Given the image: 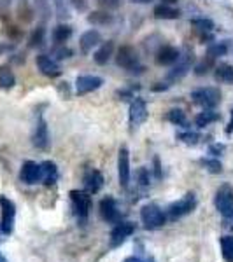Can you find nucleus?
<instances>
[{"label":"nucleus","mask_w":233,"mask_h":262,"mask_svg":"<svg viewBox=\"0 0 233 262\" xmlns=\"http://www.w3.org/2000/svg\"><path fill=\"white\" fill-rule=\"evenodd\" d=\"M141 221L146 229H158V227L165 226L167 222V215L163 213V210L158 205H144L141 210Z\"/></svg>","instance_id":"f257e3e1"},{"label":"nucleus","mask_w":233,"mask_h":262,"mask_svg":"<svg viewBox=\"0 0 233 262\" xmlns=\"http://www.w3.org/2000/svg\"><path fill=\"white\" fill-rule=\"evenodd\" d=\"M214 205L224 219H233V187L228 184L221 185L214 196Z\"/></svg>","instance_id":"f03ea898"},{"label":"nucleus","mask_w":233,"mask_h":262,"mask_svg":"<svg viewBox=\"0 0 233 262\" xmlns=\"http://www.w3.org/2000/svg\"><path fill=\"white\" fill-rule=\"evenodd\" d=\"M70 201L74 213L77 217L79 222H86L88 215H90V206H91V198L90 192L84 191H70Z\"/></svg>","instance_id":"7ed1b4c3"},{"label":"nucleus","mask_w":233,"mask_h":262,"mask_svg":"<svg viewBox=\"0 0 233 262\" xmlns=\"http://www.w3.org/2000/svg\"><path fill=\"white\" fill-rule=\"evenodd\" d=\"M191 98L203 108H214L221 101V91L218 88H198L191 93Z\"/></svg>","instance_id":"20e7f679"},{"label":"nucleus","mask_w":233,"mask_h":262,"mask_svg":"<svg viewBox=\"0 0 233 262\" xmlns=\"http://www.w3.org/2000/svg\"><path fill=\"white\" fill-rule=\"evenodd\" d=\"M195 208H197V198H195L193 192H189V194H186L184 198H181L179 201L172 203L167 210V215L170 221H177V219L191 213Z\"/></svg>","instance_id":"39448f33"},{"label":"nucleus","mask_w":233,"mask_h":262,"mask_svg":"<svg viewBox=\"0 0 233 262\" xmlns=\"http://www.w3.org/2000/svg\"><path fill=\"white\" fill-rule=\"evenodd\" d=\"M0 208H2V219H0V231L4 234H11L14 229V219H16V206L14 203L7 198L0 196Z\"/></svg>","instance_id":"423d86ee"},{"label":"nucleus","mask_w":233,"mask_h":262,"mask_svg":"<svg viewBox=\"0 0 233 262\" xmlns=\"http://www.w3.org/2000/svg\"><path fill=\"white\" fill-rule=\"evenodd\" d=\"M116 63L121 69H125L128 72H135L137 69H141V65H139V54L132 46H121V48L118 49Z\"/></svg>","instance_id":"0eeeda50"},{"label":"nucleus","mask_w":233,"mask_h":262,"mask_svg":"<svg viewBox=\"0 0 233 262\" xmlns=\"http://www.w3.org/2000/svg\"><path fill=\"white\" fill-rule=\"evenodd\" d=\"M191 63H193V53H191V51H184V53H181L179 60L173 63L176 67L168 72L167 79L170 82H176V81H179V79H183L184 75L191 70Z\"/></svg>","instance_id":"6e6552de"},{"label":"nucleus","mask_w":233,"mask_h":262,"mask_svg":"<svg viewBox=\"0 0 233 262\" xmlns=\"http://www.w3.org/2000/svg\"><path fill=\"white\" fill-rule=\"evenodd\" d=\"M128 119H130V126H132V129L139 128L142 122H146V119H147V105H146V101H144L142 98H135L132 103H130Z\"/></svg>","instance_id":"1a4fd4ad"},{"label":"nucleus","mask_w":233,"mask_h":262,"mask_svg":"<svg viewBox=\"0 0 233 262\" xmlns=\"http://www.w3.org/2000/svg\"><path fill=\"white\" fill-rule=\"evenodd\" d=\"M118 175H120V185L123 189H128L130 185V154L126 147H121L118 154Z\"/></svg>","instance_id":"9d476101"},{"label":"nucleus","mask_w":233,"mask_h":262,"mask_svg":"<svg viewBox=\"0 0 233 262\" xmlns=\"http://www.w3.org/2000/svg\"><path fill=\"white\" fill-rule=\"evenodd\" d=\"M135 227L132 222H118L116 226H114V229L111 231V247L116 248L120 247L126 242V239L130 238V236L133 234Z\"/></svg>","instance_id":"9b49d317"},{"label":"nucleus","mask_w":233,"mask_h":262,"mask_svg":"<svg viewBox=\"0 0 233 262\" xmlns=\"http://www.w3.org/2000/svg\"><path fill=\"white\" fill-rule=\"evenodd\" d=\"M20 179L23 184H28V185H33V184H39V182H42L41 164H37L33 161H25L23 166H21V171H20Z\"/></svg>","instance_id":"f8f14e48"},{"label":"nucleus","mask_w":233,"mask_h":262,"mask_svg":"<svg viewBox=\"0 0 233 262\" xmlns=\"http://www.w3.org/2000/svg\"><path fill=\"white\" fill-rule=\"evenodd\" d=\"M104 79L96 77V75H79L75 81V93L77 95H88L91 91H96L102 88Z\"/></svg>","instance_id":"ddd939ff"},{"label":"nucleus","mask_w":233,"mask_h":262,"mask_svg":"<svg viewBox=\"0 0 233 262\" xmlns=\"http://www.w3.org/2000/svg\"><path fill=\"white\" fill-rule=\"evenodd\" d=\"M100 215L105 222H112V224H118L121 221V213L118 210V205L114 201V198L107 196L100 201Z\"/></svg>","instance_id":"4468645a"},{"label":"nucleus","mask_w":233,"mask_h":262,"mask_svg":"<svg viewBox=\"0 0 233 262\" xmlns=\"http://www.w3.org/2000/svg\"><path fill=\"white\" fill-rule=\"evenodd\" d=\"M37 69L41 70V74H44L46 77H58L62 74V69L58 67V63L53 60L48 54H39L35 58Z\"/></svg>","instance_id":"2eb2a0df"},{"label":"nucleus","mask_w":233,"mask_h":262,"mask_svg":"<svg viewBox=\"0 0 233 262\" xmlns=\"http://www.w3.org/2000/svg\"><path fill=\"white\" fill-rule=\"evenodd\" d=\"M179 56H181V51L177 48H173V46H162V48L156 51L154 60L160 67H168L179 60Z\"/></svg>","instance_id":"dca6fc26"},{"label":"nucleus","mask_w":233,"mask_h":262,"mask_svg":"<svg viewBox=\"0 0 233 262\" xmlns=\"http://www.w3.org/2000/svg\"><path fill=\"white\" fill-rule=\"evenodd\" d=\"M83 184H84L86 192L95 194L104 187V177H102V173L99 170H93V168H90V170H86V173H84Z\"/></svg>","instance_id":"f3484780"},{"label":"nucleus","mask_w":233,"mask_h":262,"mask_svg":"<svg viewBox=\"0 0 233 262\" xmlns=\"http://www.w3.org/2000/svg\"><path fill=\"white\" fill-rule=\"evenodd\" d=\"M32 142L37 149H48L49 145V131H48V124H46L44 119H39L37 121V126L33 129V135H32Z\"/></svg>","instance_id":"a211bd4d"},{"label":"nucleus","mask_w":233,"mask_h":262,"mask_svg":"<svg viewBox=\"0 0 233 262\" xmlns=\"http://www.w3.org/2000/svg\"><path fill=\"white\" fill-rule=\"evenodd\" d=\"M100 42H102L100 32L88 30V32H84L81 35V39H79V48H81V51L84 54H88L90 51H93V48H96Z\"/></svg>","instance_id":"6ab92c4d"},{"label":"nucleus","mask_w":233,"mask_h":262,"mask_svg":"<svg viewBox=\"0 0 233 262\" xmlns=\"http://www.w3.org/2000/svg\"><path fill=\"white\" fill-rule=\"evenodd\" d=\"M112 53H114V42L107 40L95 51V54H93V60H95L96 65H107V61L111 60Z\"/></svg>","instance_id":"aec40b11"},{"label":"nucleus","mask_w":233,"mask_h":262,"mask_svg":"<svg viewBox=\"0 0 233 262\" xmlns=\"http://www.w3.org/2000/svg\"><path fill=\"white\" fill-rule=\"evenodd\" d=\"M214 77L221 84H233V65L230 63H221L214 69Z\"/></svg>","instance_id":"412c9836"},{"label":"nucleus","mask_w":233,"mask_h":262,"mask_svg":"<svg viewBox=\"0 0 233 262\" xmlns=\"http://www.w3.org/2000/svg\"><path fill=\"white\" fill-rule=\"evenodd\" d=\"M41 170H42V182H44L46 185H51V184L56 182L58 168L53 161H44L41 164Z\"/></svg>","instance_id":"4be33fe9"},{"label":"nucleus","mask_w":233,"mask_h":262,"mask_svg":"<svg viewBox=\"0 0 233 262\" xmlns=\"http://www.w3.org/2000/svg\"><path fill=\"white\" fill-rule=\"evenodd\" d=\"M179 16H181L179 9L167 6V4H160V6L154 7V18L158 19H177Z\"/></svg>","instance_id":"5701e85b"},{"label":"nucleus","mask_w":233,"mask_h":262,"mask_svg":"<svg viewBox=\"0 0 233 262\" xmlns=\"http://www.w3.org/2000/svg\"><path fill=\"white\" fill-rule=\"evenodd\" d=\"M218 119H219L218 112H214L212 108H205V111L200 112L197 117H195V124H197L198 128H205V126L212 124V122H216Z\"/></svg>","instance_id":"b1692460"},{"label":"nucleus","mask_w":233,"mask_h":262,"mask_svg":"<svg viewBox=\"0 0 233 262\" xmlns=\"http://www.w3.org/2000/svg\"><path fill=\"white\" fill-rule=\"evenodd\" d=\"M53 40L56 42V44H65L67 40L72 37V28L69 25H58L56 28L53 30Z\"/></svg>","instance_id":"393cba45"},{"label":"nucleus","mask_w":233,"mask_h":262,"mask_svg":"<svg viewBox=\"0 0 233 262\" xmlns=\"http://www.w3.org/2000/svg\"><path fill=\"white\" fill-rule=\"evenodd\" d=\"M14 84H16V77L12 74V70L7 65H2L0 67V86L4 90H11Z\"/></svg>","instance_id":"a878e982"},{"label":"nucleus","mask_w":233,"mask_h":262,"mask_svg":"<svg viewBox=\"0 0 233 262\" xmlns=\"http://www.w3.org/2000/svg\"><path fill=\"white\" fill-rule=\"evenodd\" d=\"M88 21L91 25H107L112 21V16L107 11H95L91 14H88Z\"/></svg>","instance_id":"bb28decb"},{"label":"nucleus","mask_w":233,"mask_h":262,"mask_svg":"<svg viewBox=\"0 0 233 262\" xmlns=\"http://www.w3.org/2000/svg\"><path fill=\"white\" fill-rule=\"evenodd\" d=\"M221 252L226 262H233V236H223L221 238Z\"/></svg>","instance_id":"cd10ccee"},{"label":"nucleus","mask_w":233,"mask_h":262,"mask_svg":"<svg viewBox=\"0 0 233 262\" xmlns=\"http://www.w3.org/2000/svg\"><path fill=\"white\" fill-rule=\"evenodd\" d=\"M226 53H228V48L224 42H216V44L209 46V49H207V56L212 58V60H216V58H219V56H224Z\"/></svg>","instance_id":"c85d7f7f"},{"label":"nucleus","mask_w":233,"mask_h":262,"mask_svg":"<svg viewBox=\"0 0 233 262\" xmlns=\"http://www.w3.org/2000/svg\"><path fill=\"white\" fill-rule=\"evenodd\" d=\"M191 27L202 32H210L214 28V21L209 18H193L191 19Z\"/></svg>","instance_id":"c756f323"},{"label":"nucleus","mask_w":233,"mask_h":262,"mask_svg":"<svg viewBox=\"0 0 233 262\" xmlns=\"http://www.w3.org/2000/svg\"><path fill=\"white\" fill-rule=\"evenodd\" d=\"M168 121L172 124H177V126H186L188 124V119H186V114L181 111V108H172L168 112Z\"/></svg>","instance_id":"7c9ffc66"},{"label":"nucleus","mask_w":233,"mask_h":262,"mask_svg":"<svg viewBox=\"0 0 233 262\" xmlns=\"http://www.w3.org/2000/svg\"><path fill=\"white\" fill-rule=\"evenodd\" d=\"M42 42H44V28L39 27L37 30L32 32L30 39H28V46L30 48H37V46H42Z\"/></svg>","instance_id":"2f4dec72"},{"label":"nucleus","mask_w":233,"mask_h":262,"mask_svg":"<svg viewBox=\"0 0 233 262\" xmlns=\"http://www.w3.org/2000/svg\"><path fill=\"white\" fill-rule=\"evenodd\" d=\"M179 140L188 143V145H197L198 140H200V135L198 133H191V131H186V133L179 135Z\"/></svg>","instance_id":"473e14b6"},{"label":"nucleus","mask_w":233,"mask_h":262,"mask_svg":"<svg viewBox=\"0 0 233 262\" xmlns=\"http://www.w3.org/2000/svg\"><path fill=\"white\" fill-rule=\"evenodd\" d=\"M202 164H203V166H205L210 173H221V170H223L221 163H219L218 159H202Z\"/></svg>","instance_id":"72a5a7b5"},{"label":"nucleus","mask_w":233,"mask_h":262,"mask_svg":"<svg viewBox=\"0 0 233 262\" xmlns=\"http://www.w3.org/2000/svg\"><path fill=\"white\" fill-rule=\"evenodd\" d=\"M96 4L102 7L104 11H114L121 6V0H96Z\"/></svg>","instance_id":"f704fd0d"},{"label":"nucleus","mask_w":233,"mask_h":262,"mask_svg":"<svg viewBox=\"0 0 233 262\" xmlns=\"http://www.w3.org/2000/svg\"><path fill=\"white\" fill-rule=\"evenodd\" d=\"M72 56V51L69 48H56L53 49V60H65Z\"/></svg>","instance_id":"c9c22d12"},{"label":"nucleus","mask_w":233,"mask_h":262,"mask_svg":"<svg viewBox=\"0 0 233 262\" xmlns=\"http://www.w3.org/2000/svg\"><path fill=\"white\" fill-rule=\"evenodd\" d=\"M135 175H137V180L142 187H147V185H149V171H147L146 168H139Z\"/></svg>","instance_id":"e433bc0d"},{"label":"nucleus","mask_w":233,"mask_h":262,"mask_svg":"<svg viewBox=\"0 0 233 262\" xmlns=\"http://www.w3.org/2000/svg\"><path fill=\"white\" fill-rule=\"evenodd\" d=\"M212 61H214L212 58H209L207 61H202L200 65H198L197 69H195V74H197V75H205L207 72H209L210 67H212Z\"/></svg>","instance_id":"4c0bfd02"},{"label":"nucleus","mask_w":233,"mask_h":262,"mask_svg":"<svg viewBox=\"0 0 233 262\" xmlns=\"http://www.w3.org/2000/svg\"><path fill=\"white\" fill-rule=\"evenodd\" d=\"M35 6H37V12H42V18H48L49 14V7H48V2L46 0H35Z\"/></svg>","instance_id":"58836bf2"},{"label":"nucleus","mask_w":233,"mask_h":262,"mask_svg":"<svg viewBox=\"0 0 233 262\" xmlns=\"http://www.w3.org/2000/svg\"><path fill=\"white\" fill-rule=\"evenodd\" d=\"M69 2H70V6H74V9H77V11H86V7H88L86 0H69Z\"/></svg>","instance_id":"ea45409f"},{"label":"nucleus","mask_w":233,"mask_h":262,"mask_svg":"<svg viewBox=\"0 0 233 262\" xmlns=\"http://www.w3.org/2000/svg\"><path fill=\"white\" fill-rule=\"evenodd\" d=\"M223 150H224V147L219 145V143H216V145H210V149H209L210 154H214V156H219Z\"/></svg>","instance_id":"a19ab883"},{"label":"nucleus","mask_w":233,"mask_h":262,"mask_svg":"<svg viewBox=\"0 0 233 262\" xmlns=\"http://www.w3.org/2000/svg\"><path fill=\"white\" fill-rule=\"evenodd\" d=\"M154 175H156V179H162V166H160L158 158H154Z\"/></svg>","instance_id":"79ce46f5"},{"label":"nucleus","mask_w":233,"mask_h":262,"mask_svg":"<svg viewBox=\"0 0 233 262\" xmlns=\"http://www.w3.org/2000/svg\"><path fill=\"white\" fill-rule=\"evenodd\" d=\"M123 262H152V260H149V259H142V257H135V255H132V257H126L125 260Z\"/></svg>","instance_id":"37998d69"},{"label":"nucleus","mask_w":233,"mask_h":262,"mask_svg":"<svg viewBox=\"0 0 233 262\" xmlns=\"http://www.w3.org/2000/svg\"><path fill=\"white\" fill-rule=\"evenodd\" d=\"M226 133L228 135L233 133V111H231V119H230V122H228V126H226Z\"/></svg>","instance_id":"c03bdc74"},{"label":"nucleus","mask_w":233,"mask_h":262,"mask_svg":"<svg viewBox=\"0 0 233 262\" xmlns=\"http://www.w3.org/2000/svg\"><path fill=\"white\" fill-rule=\"evenodd\" d=\"M132 2H139V4H147V2H151V0H132Z\"/></svg>","instance_id":"a18cd8bd"},{"label":"nucleus","mask_w":233,"mask_h":262,"mask_svg":"<svg viewBox=\"0 0 233 262\" xmlns=\"http://www.w3.org/2000/svg\"><path fill=\"white\" fill-rule=\"evenodd\" d=\"M0 262H7V260H6V257H4L2 253H0Z\"/></svg>","instance_id":"49530a36"}]
</instances>
